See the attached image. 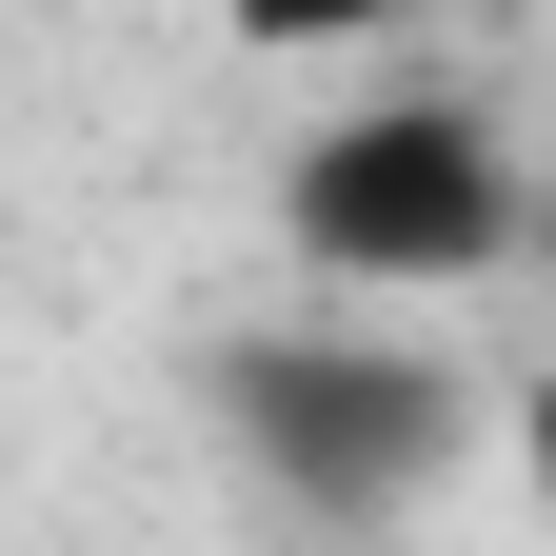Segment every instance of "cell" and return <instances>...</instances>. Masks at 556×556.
<instances>
[{
  "instance_id": "cell-1",
  "label": "cell",
  "mask_w": 556,
  "mask_h": 556,
  "mask_svg": "<svg viewBox=\"0 0 556 556\" xmlns=\"http://www.w3.org/2000/svg\"><path fill=\"white\" fill-rule=\"evenodd\" d=\"M278 239H299L318 299H477L517 239H536V179L477 80H358L338 119H299V160H278Z\"/></svg>"
},
{
  "instance_id": "cell-2",
  "label": "cell",
  "mask_w": 556,
  "mask_h": 556,
  "mask_svg": "<svg viewBox=\"0 0 556 556\" xmlns=\"http://www.w3.org/2000/svg\"><path fill=\"white\" fill-rule=\"evenodd\" d=\"M219 438H239L258 497H299V517H417L477 457V378L417 358L378 299H338L318 338H239L219 358Z\"/></svg>"
},
{
  "instance_id": "cell-3",
  "label": "cell",
  "mask_w": 556,
  "mask_h": 556,
  "mask_svg": "<svg viewBox=\"0 0 556 556\" xmlns=\"http://www.w3.org/2000/svg\"><path fill=\"white\" fill-rule=\"evenodd\" d=\"M417 21H457V0H219L239 60H397Z\"/></svg>"
},
{
  "instance_id": "cell-4",
  "label": "cell",
  "mask_w": 556,
  "mask_h": 556,
  "mask_svg": "<svg viewBox=\"0 0 556 556\" xmlns=\"http://www.w3.org/2000/svg\"><path fill=\"white\" fill-rule=\"evenodd\" d=\"M517 477H536V517H556V378L517 397Z\"/></svg>"
}]
</instances>
